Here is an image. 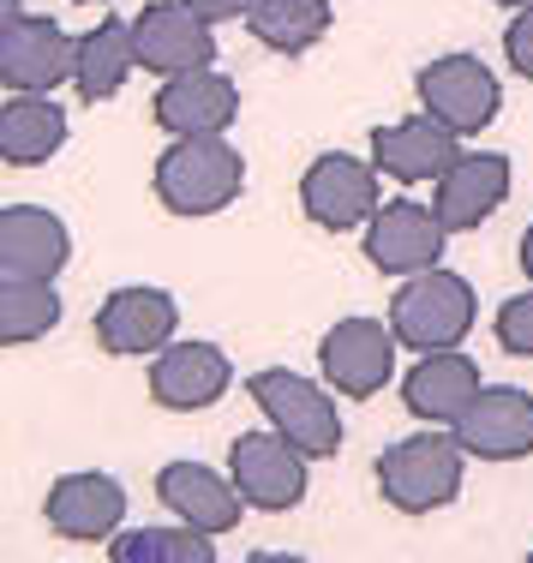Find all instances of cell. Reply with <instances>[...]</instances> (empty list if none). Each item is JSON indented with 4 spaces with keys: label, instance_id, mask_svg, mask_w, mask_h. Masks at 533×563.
<instances>
[{
    "label": "cell",
    "instance_id": "f546056e",
    "mask_svg": "<svg viewBox=\"0 0 533 563\" xmlns=\"http://www.w3.org/2000/svg\"><path fill=\"white\" fill-rule=\"evenodd\" d=\"M246 563H306V558H295V552H252Z\"/></svg>",
    "mask_w": 533,
    "mask_h": 563
},
{
    "label": "cell",
    "instance_id": "ba28073f",
    "mask_svg": "<svg viewBox=\"0 0 533 563\" xmlns=\"http://www.w3.org/2000/svg\"><path fill=\"white\" fill-rule=\"evenodd\" d=\"M132 43H138V66L144 73H163V78H180V73H198L216 55V36L210 24L198 19L186 0H156L132 19Z\"/></svg>",
    "mask_w": 533,
    "mask_h": 563
},
{
    "label": "cell",
    "instance_id": "9c48e42d",
    "mask_svg": "<svg viewBox=\"0 0 533 563\" xmlns=\"http://www.w3.org/2000/svg\"><path fill=\"white\" fill-rule=\"evenodd\" d=\"M456 444L474 462H522V455H533V396L515 390V384L479 390L468 413L456 420Z\"/></svg>",
    "mask_w": 533,
    "mask_h": 563
},
{
    "label": "cell",
    "instance_id": "44dd1931",
    "mask_svg": "<svg viewBox=\"0 0 533 563\" xmlns=\"http://www.w3.org/2000/svg\"><path fill=\"white\" fill-rule=\"evenodd\" d=\"M510 198V163L503 156H462L456 168L437 180V198H432V210L444 217V228L456 234V228H479L491 217V210Z\"/></svg>",
    "mask_w": 533,
    "mask_h": 563
},
{
    "label": "cell",
    "instance_id": "9a60e30c",
    "mask_svg": "<svg viewBox=\"0 0 533 563\" xmlns=\"http://www.w3.org/2000/svg\"><path fill=\"white\" fill-rule=\"evenodd\" d=\"M371 156H378V168L390 174V180H408V186L444 180V174L462 163L456 132L437 114H408V120H396V126H378L371 132Z\"/></svg>",
    "mask_w": 533,
    "mask_h": 563
},
{
    "label": "cell",
    "instance_id": "603a6c76",
    "mask_svg": "<svg viewBox=\"0 0 533 563\" xmlns=\"http://www.w3.org/2000/svg\"><path fill=\"white\" fill-rule=\"evenodd\" d=\"M60 144H66V114L48 97H12L0 109V151H7V163H19V168L48 163Z\"/></svg>",
    "mask_w": 533,
    "mask_h": 563
},
{
    "label": "cell",
    "instance_id": "4316f807",
    "mask_svg": "<svg viewBox=\"0 0 533 563\" xmlns=\"http://www.w3.org/2000/svg\"><path fill=\"white\" fill-rule=\"evenodd\" d=\"M498 342L510 347V354L533 360V294H515V300L498 312Z\"/></svg>",
    "mask_w": 533,
    "mask_h": 563
},
{
    "label": "cell",
    "instance_id": "e0dca14e",
    "mask_svg": "<svg viewBox=\"0 0 533 563\" xmlns=\"http://www.w3.org/2000/svg\"><path fill=\"white\" fill-rule=\"evenodd\" d=\"M73 258L66 222L36 205H12L0 217V276L7 282H55Z\"/></svg>",
    "mask_w": 533,
    "mask_h": 563
},
{
    "label": "cell",
    "instance_id": "d6a6232c",
    "mask_svg": "<svg viewBox=\"0 0 533 563\" xmlns=\"http://www.w3.org/2000/svg\"><path fill=\"white\" fill-rule=\"evenodd\" d=\"M528 563H533V558H528Z\"/></svg>",
    "mask_w": 533,
    "mask_h": 563
},
{
    "label": "cell",
    "instance_id": "83f0119b",
    "mask_svg": "<svg viewBox=\"0 0 533 563\" xmlns=\"http://www.w3.org/2000/svg\"><path fill=\"white\" fill-rule=\"evenodd\" d=\"M503 55H510V66L522 78H533V7L510 19V31H503Z\"/></svg>",
    "mask_w": 533,
    "mask_h": 563
},
{
    "label": "cell",
    "instance_id": "484cf974",
    "mask_svg": "<svg viewBox=\"0 0 533 563\" xmlns=\"http://www.w3.org/2000/svg\"><path fill=\"white\" fill-rule=\"evenodd\" d=\"M60 324V294L48 282H0V336L12 347L36 342Z\"/></svg>",
    "mask_w": 533,
    "mask_h": 563
},
{
    "label": "cell",
    "instance_id": "1f68e13d",
    "mask_svg": "<svg viewBox=\"0 0 533 563\" xmlns=\"http://www.w3.org/2000/svg\"><path fill=\"white\" fill-rule=\"evenodd\" d=\"M498 7H515V12H528V7H533V0H498Z\"/></svg>",
    "mask_w": 533,
    "mask_h": 563
},
{
    "label": "cell",
    "instance_id": "4dcf8cb0",
    "mask_svg": "<svg viewBox=\"0 0 533 563\" xmlns=\"http://www.w3.org/2000/svg\"><path fill=\"white\" fill-rule=\"evenodd\" d=\"M522 276L533 282V228H528V234H522Z\"/></svg>",
    "mask_w": 533,
    "mask_h": 563
},
{
    "label": "cell",
    "instance_id": "7c38bea8",
    "mask_svg": "<svg viewBox=\"0 0 533 563\" xmlns=\"http://www.w3.org/2000/svg\"><path fill=\"white\" fill-rule=\"evenodd\" d=\"M420 102H425V114H437L462 139V132L491 126V114H498V78L474 55H437L420 73Z\"/></svg>",
    "mask_w": 533,
    "mask_h": 563
},
{
    "label": "cell",
    "instance_id": "5bb4252c",
    "mask_svg": "<svg viewBox=\"0 0 533 563\" xmlns=\"http://www.w3.org/2000/svg\"><path fill=\"white\" fill-rule=\"evenodd\" d=\"M229 354L216 342H168L151 366V396L156 408H175V413H198L210 401H222L229 390Z\"/></svg>",
    "mask_w": 533,
    "mask_h": 563
},
{
    "label": "cell",
    "instance_id": "30bf717a",
    "mask_svg": "<svg viewBox=\"0 0 533 563\" xmlns=\"http://www.w3.org/2000/svg\"><path fill=\"white\" fill-rule=\"evenodd\" d=\"M318 360H324L330 390L378 396L384 384H390V366H396V330H384L378 318H342V324H330V336L318 342Z\"/></svg>",
    "mask_w": 533,
    "mask_h": 563
},
{
    "label": "cell",
    "instance_id": "7a4b0ae2",
    "mask_svg": "<svg viewBox=\"0 0 533 563\" xmlns=\"http://www.w3.org/2000/svg\"><path fill=\"white\" fill-rule=\"evenodd\" d=\"M474 312L479 300L456 271H425V276H408L402 294L390 300V330L414 354H444L474 330Z\"/></svg>",
    "mask_w": 533,
    "mask_h": 563
},
{
    "label": "cell",
    "instance_id": "5b68a950",
    "mask_svg": "<svg viewBox=\"0 0 533 563\" xmlns=\"http://www.w3.org/2000/svg\"><path fill=\"white\" fill-rule=\"evenodd\" d=\"M78 73V43L55 19H31L19 0H7V24H0V78L19 97H48L55 85Z\"/></svg>",
    "mask_w": 533,
    "mask_h": 563
},
{
    "label": "cell",
    "instance_id": "8fae6325",
    "mask_svg": "<svg viewBox=\"0 0 533 563\" xmlns=\"http://www.w3.org/2000/svg\"><path fill=\"white\" fill-rule=\"evenodd\" d=\"M300 205L318 228L342 234V228L371 222L384 210L378 205V174H371V163H359V156H318V163L300 174Z\"/></svg>",
    "mask_w": 533,
    "mask_h": 563
},
{
    "label": "cell",
    "instance_id": "d4e9b609",
    "mask_svg": "<svg viewBox=\"0 0 533 563\" xmlns=\"http://www.w3.org/2000/svg\"><path fill=\"white\" fill-rule=\"evenodd\" d=\"M109 563H216V545L198 528H138L114 533Z\"/></svg>",
    "mask_w": 533,
    "mask_h": 563
},
{
    "label": "cell",
    "instance_id": "3957f363",
    "mask_svg": "<svg viewBox=\"0 0 533 563\" xmlns=\"http://www.w3.org/2000/svg\"><path fill=\"white\" fill-rule=\"evenodd\" d=\"M462 462L468 450L456 444V432H420V438H402L378 455V486L402 516H425V509H444L456 504L462 492Z\"/></svg>",
    "mask_w": 533,
    "mask_h": 563
},
{
    "label": "cell",
    "instance_id": "277c9868",
    "mask_svg": "<svg viewBox=\"0 0 533 563\" xmlns=\"http://www.w3.org/2000/svg\"><path fill=\"white\" fill-rule=\"evenodd\" d=\"M252 401L264 408V420H270V432H282L295 450L306 455H336L342 450V420H336V401L330 390H318L312 378H300V372H252Z\"/></svg>",
    "mask_w": 533,
    "mask_h": 563
},
{
    "label": "cell",
    "instance_id": "4fadbf2b",
    "mask_svg": "<svg viewBox=\"0 0 533 563\" xmlns=\"http://www.w3.org/2000/svg\"><path fill=\"white\" fill-rule=\"evenodd\" d=\"M234 114H240V90L210 66L163 78V90H156V126L175 132V139H222L234 126Z\"/></svg>",
    "mask_w": 533,
    "mask_h": 563
},
{
    "label": "cell",
    "instance_id": "7402d4cb",
    "mask_svg": "<svg viewBox=\"0 0 533 563\" xmlns=\"http://www.w3.org/2000/svg\"><path fill=\"white\" fill-rule=\"evenodd\" d=\"M132 66H138L132 24L102 19V24H90V31L78 36V73H73V85H78V97H85V102H109L114 90L132 78Z\"/></svg>",
    "mask_w": 533,
    "mask_h": 563
},
{
    "label": "cell",
    "instance_id": "ac0fdd59",
    "mask_svg": "<svg viewBox=\"0 0 533 563\" xmlns=\"http://www.w3.org/2000/svg\"><path fill=\"white\" fill-rule=\"evenodd\" d=\"M156 498L198 533H234L240 509H246L234 479H222L216 467H204V462H168L163 474H156Z\"/></svg>",
    "mask_w": 533,
    "mask_h": 563
},
{
    "label": "cell",
    "instance_id": "d6986e66",
    "mask_svg": "<svg viewBox=\"0 0 533 563\" xmlns=\"http://www.w3.org/2000/svg\"><path fill=\"white\" fill-rule=\"evenodd\" d=\"M43 516L60 540H109L126 521V492L109 474H60L43 498Z\"/></svg>",
    "mask_w": 533,
    "mask_h": 563
},
{
    "label": "cell",
    "instance_id": "ffe728a7",
    "mask_svg": "<svg viewBox=\"0 0 533 563\" xmlns=\"http://www.w3.org/2000/svg\"><path fill=\"white\" fill-rule=\"evenodd\" d=\"M474 396H479V366L468 354H456V347H444V354H420V366L408 372V384H402V401L420 413V420H432V426H456Z\"/></svg>",
    "mask_w": 533,
    "mask_h": 563
},
{
    "label": "cell",
    "instance_id": "2e32d148",
    "mask_svg": "<svg viewBox=\"0 0 533 563\" xmlns=\"http://www.w3.org/2000/svg\"><path fill=\"white\" fill-rule=\"evenodd\" d=\"M180 306L163 288H114L97 312V342L109 354H163L175 342Z\"/></svg>",
    "mask_w": 533,
    "mask_h": 563
},
{
    "label": "cell",
    "instance_id": "6da1fadb",
    "mask_svg": "<svg viewBox=\"0 0 533 563\" xmlns=\"http://www.w3.org/2000/svg\"><path fill=\"white\" fill-rule=\"evenodd\" d=\"M240 186L246 163L229 139H175V151H163L156 163V198L175 217H216L222 205H234Z\"/></svg>",
    "mask_w": 533,
    "mask_h": 563
},
{
    "label": "cell",
    "instance_id": "f1b7e54d",
    "mask_svg": "<svg viewBox=\"0 0 533 563\" xmlns=\"http://www.w3.org/2000/svg\"><path fill=\"white\" fill-rule=\"evenodd\" d=\"M186 7H192L204 24H222V19H252L258 0H186Z\"/></svg>",
    "mask_w": 533,
    "mask_h": 563
},
{
    "label": "cell",
    "instance_id": "cb8c5ba5",
    "mask_svg": "<svg viewBox=\"0 0 533 563\" xmlns=\"http://www.w3.org/2000/svg\"><path fill=\"white\" fill-rule=\"evenodd\" d=\"M246 24L276 55H306L330 31V0H258Z\"/></svg>",
    "mask_w": 533,
    "mask_h": 563
},
{
    "label": "cell",
    "instance_id": "52a82bcc",
    "mask_svg": "<svg viewBox=\"0 0 533 563\" xmlns=\"http://www.w3.org/2000/svg\"><path fill=\"white\" fill-rule=\"evenodd\" d=\"M229 479L252 509H295L306 498V450L282 432H240L229 450Z\"/></svg>",
    "mask_w": 533,
    "mask_h": 563
},
{
    "label": "cell",
    "instance_id": "8992f818",
    "mask_svg": "<svg viewBox=\"0 0 533 563\" xmlns=\"http://www.w3.org/2000/svg\"><path fill=\"white\" fill-rule=\"evenodd\" d=\"M444 240H449V228L437 210L414 205V198H390L366 228V258L384 276H425L444 258Z\"/></svg>",
    "mask_w": 533,
    "mask_h": 563
}]
</instances>
